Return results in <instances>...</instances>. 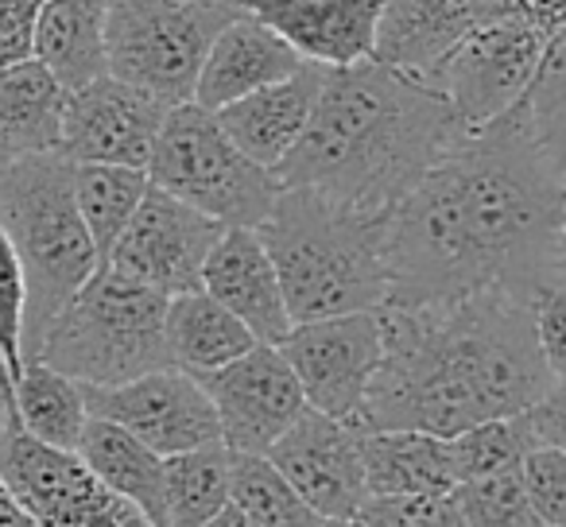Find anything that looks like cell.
I'll list each match as a JSON object with an SVG mask.
<instances>
[{
  "instance_id": "836d02e7",
  "label": "cell",
  "mask_w": 566,
  "mask_h": 527,
  "mask_svg": "<svg viewBox=\"0 0 566 527\" xmlns=\"http://www.w3.org/2000/svg\"><path fill=\"white\" fill-rule=\"evenodd\" d=\"M24 315H28V284L12 241L0 229V369L9 384L24 369Z\"/></svg>"
},
{
  "instance_id": "f6af8a7d",
  "label": "cell",
  "mask_w": 566,
  "mask_h": 527,
  "mask_svg": "<svg viewBox=\"0 0 566 527\" xmlns=\"http://www.w3.org/2000/svg\"><path fill=\"white\" fill-rule=\"evenodd\" d=\"M323 527H369V524L361 516H349V519H326Z\"/></svg>"
},
{
  "instance_id": "ee69618b",
  "label": "cell",
  "mask_w": 566,
  "mask_h": 527,
  "mask_svg": "<svg viewBox=\"0 0 566 527\" xmlns=\"http://www.w3.org/2000/svg\"><path fill=\"white\" fill-rule=\"evenodd\" d=\"M558 284H566V210H563V256H558Z\"/></svg>"
},
{
  "instance_id": "8fae6325",
  "label": "cell",
  "mask_w": 566,
  "mask_h": 527,
  "mask_svg": "<svg viewBox=\"0 0 566 527\" xmlns=\"http://www.w3.org/2000/svg\"><path fill=\"white\" fill-rule=\"evenodd\" d=\"M280 354L300 377L307 408L357 426L385 357L380 307L295 323L292 334L280 341Z\"/></svg>"
},
{
  "instance_id": "ab89813d",
  "label": "cell",
  "mask_w": 566,
  "mask_h": 527,
  "mask_svg": "<svg viewBox=\"0 0 566 527\" xmlns=\"http://www.w3.org/2000/svg\"><path fill=\"white\" fill-rule=\"evenodd\" d=\"M501 17L532 20L543 32H558L566 28V0H493Z\"/></svg>"
},
{
  "instance_id": "7c38bea8",
  "label": "cell",
  "mask_w": 566,
  "mask_h": 527,
  "mask_svg": "<svg viewBox=\"0 0 566 527\" xmlns=\"http://www.w3.org/2000/svg\"><path fill=\"white\" fill-rule=\"evenodd\" d=\"M221 233H226L221 221L206 218L202 210L179 202L167 190L148 187V194L136 205L133 221L117 236L105 264L120 276L175 299V295L202 287V264Z\"/></svg>"
},
{
  "instance_id": "d4e9b609",
  "label": "cell",
  "mask_w": 566,
  "mask_h": 527,
  "mask_svg": "<svg viewBox=\"0 0 566 527\" xmlns=\"http://www.w3.org/2000/svg\"><path fill=\"white\" fill-rule=\"evenodd\" d=\"M78 457L113 488L117 496L133 500L156 527H167V496H164V454L140 442L133 431L90 415L78 439Z\"/></svg>"
},
{
  "instance_id": "8d00e7d4",
  "label": "cell",
  "mask_w": 566,
  "mask_h": 527,
  "mask_svg": "<svg viewBox=\"0 0 566 527\" xmlns=\"http://www.w3.org/2000/svg\"><path fill=\"white\" fill-rule=\"evenodd\" d=\"M535 334L551 377H566V284H551L535 299Z\"/></svg>"
},
{
  "instance_id": "30bf717a",
  "label": "cell",
  "mask_w": 566,
  "mask_h": 527,
  "mask_svg": "<svg viewBox=\"0 0 566 527\" xmlns=\"http://www.w3.org/2000/svg\"><path fill=\"white\" fill-rule=\"evenodd\" d=\"M547 40L551 32H543L532 20L496 17L465 35L442 59L427 86L447 97L458 133H478L527 94Z\"/></svg>"
},
{
  "instance_id": "d6986e66",
  "label": "cell",
  "mask_w": 566,
  "mask_h": 527,
  "mask_svg": "<svg viewBox=\"0 0 566 527\" xmlns=\"http://www.w3.org/2000/svg\"><path fill=\"white\" fill-rule=\"evenodd\" d=\"M241 9L292 43L303 63L354 66L373 59L380 0H241Z\"/></svg>"
},
{
  "instance_id": "4316f807",
  "label": "cell",
  "mask_w": 566,
  "mask_h": 527,
  "mask_svg": "<svg viewBox=\"0 0 566 527\" xmlns=\"http://www.w3.org/2000/svg\"><path fill=\"white\" fill-rule=\"evenodd\" d=\"M12 415L28 434L59 450H74L90 423L86 392L78 380L32 357L12 380Z\"/></svg>"
},
{
  "instance_id": "6da1fadb",
  "label": "cell",
  "mask_w": 566,
  "mask_h": 527,
  "mask_svg": "<svg viewBox=\"0 0 566 527\" xmlns=\"http://www.w3.org/2000/svg\"><path fill=\"white\" fill-rule=\"evenodd\" d=\"M566 179L543 156L524 97L465 133L388 213V303L423 307L481 287L558 284Z\"/></svg>"
},
{
  "instance_id": "ba28073f",
  "label": "cell",
  "mask_w": 566,
  "mask_h": 527,
  "mask_svg": "<svg viewBox=\"0 0 566 527\" xmlns=\"http://www.w3.org/2000/svg\"><path fill=\"white\" fill-rule=\"evenodd\" d=\"M241 12V0H109V74L171 105L195 102L213 35Z\"/></svg>"
},
{
  "instance_id": "7a4b0ae2",
  "label": "cell",
  "mask_w": 566,
  "mask_h": 527,
  "mask_svg": "<svg viewBox=\"0 0 566 527\" xmlns=\"http://www.w3.org/2000/svg\"><path fill=\"white\" fill-rule=\"evenodd\" d=\"M385 357L369 384L361 431L450 434L527 411L551 388L535 334V299L481 287L423 307H380Z\"/></svg>"
},
{
  "instance_id": "484cf974",
  "label": "cell",
  "mask_w": 566,
  "mask_h": 527,
  "mask_svg": "<svg viewBox=\"0 0 566 527\" xmlns=\"http://www.w3.org/2000/svg\"><path fill=\"white\" fill-rule=\"evenodd\" d=\"M164 330L167 349H171V365L190 372V377H206V372L237 361V357L256 346L249 326L237 315H229L218 299H210L202 287L167 299Z\"/></svg>"
},
{
  "instance_id": "ac0fdd59",
  "label": "cell",
  "mask_w": 566,
  "mask_h": 527,
  "mask_svg": "<svg viewBox=\"0 0 566 527\" xmlns=\"http://www.w3.org/2000/svg\"><path fill=\"white\" fill-rule=\"evenodd\" d=\"M496 17L493 0H380L373 59L431 82L442 59Z\"/></svg>"
},
{
  "instance_id": "74e56055",
  "label": "cell",
  "mask_w": 566,
  "mask_h": 527,
  "mask_svg": "<svg viewBox=\"0 0 566 527\" xmlns=\"http://www.w3.org/2000/svg\"><path fill=\"white\" fill-rule=\"evenodd\" d=\"M520 415H524L535 446L566 450V377L551 380L547 392H543L527 411H520Z\"/></svg>"
},
{
  "instance_id": "2e32d148",
  "label": "cell",
  "mask_w": 566,
  "mask_h": 527,
  "mask_svg": "<svg viewBox=\"0 0 566 527\" xmlns=\"http://www.w3.org/2000/svg\"><path fill=\"white\" fill-rule=\"evenodd\" d=\"M167 105L128 82L102 74L66 94L63 156L71 164H120L148 171L151 148L164 128Z\"/></svg>"
},
{
  "instance_id": "e575fe53",
  "label": "cell",
  "mask_w": 566,
  "mask_h": 527,
  "mask_svg": "<svg viewBox=\"0 0 566 527\" xmlns=\"http://www.w3.org/2000/svg\"><path fill=\"white\" fill-rule=\"evenodd\" d=\"M369 527H470L454 493L447 496H369L357 512Z\"/></svg>"
},
{
  "instance_id": "d6a6232c",
  "label": "cell",
  "mask_w": 566,
  "mask_h": 527,
  "mask_svg": "<svg viewBox=\"0 0 566 527\" xmlns=\"http://www.w3.org/2000/svg\"><path fill=\"white\" fill-rule=\"evenodd\" d=\"M454 500L470 527H543L524 485V465L462 481Z\"/></svg>"
},
{
  "instance_id": "7402d4cb",
  "label": "cell",
  "mask_w": 566,
  "mask_h": 527,
  "mask_svg": "<svg viewBox=\"0 0 566 527\" xmlns=\"http://www.w3.org/2000/svg\"><path fill=\"white\" fill-rule=\"evenodd\" d=\"M63 113L66 89L40 59L0 66V164L63 148Z\"/></svg>"
},
{
  "instance_id": "7bdbcfd3",
  "label": "cell",
  "mask_w": 566,
  "mask_h": 527,
  "mask_svg": "<svg viewBox=\"0 0 566 527\" xmlns=\"http://www.w3.org/2000/svg\"><path fill=\"white\" fill-rule=\"evenodd\" d=\"M9 411H12V392H9V384H0V431L9 423Z\"/></svg>"
},
{
  "instance_id": "277c9868",
  "label": "cell",
  "mask_w": 566,
  "mask_h": 527,
  "mask_svg": "<svg viewBox=\"0 0 566 527\" xmlns=\"http://www.w3.org/2000/svg\"><path fill=\"white\" fill-rule=\"evenodd\" d=\"M256 233L280 272L292 323L388 303V213L283 187Z\"/></svg>"
},
{
  "instance_id": "83f0119b",
  "label": "cell",
  "mask_w": 566,
  "mask_h": 527,
  "mask_svg": "<svg viewBox=\"0 0 566 527\" xmlns=\"http://www.w3.org/2000/svg\"><path fill=\"white\" fill-rule=\"evenodd\" d=\"M229 488H233V450L226 442H206L164 457L167 527H202L229 504Z\"/></svg>"
},
{
  "instance_id": "5b68a950",
  "label": "cell",
  "mask_w": 566,
  "mask_h": 527,
  "mask_svg": "<svg viewBox=\"0 0 566 527\" xmlns=\"http://www.w3.org/2000/svg\"><path fill=\"white\" fill-rule=\"evenodd\" d=\"M0 229L12 241L28 284L24 361L35 357L59 310L102 268L74 202V164L59 151L0 164Z\"/></svg>"
},
{
  "instance_id": "8992f818",
  "label": "cell",
  "mask_w": 566,
  "mask_h": 527,
  "mask_svg": "<svg viewBox=\"0 0 566 527\" xmlns=\"http://www.w3.org/2000/svg\"><path fill=\"white\" fill-rule=\"evenodd\" d=\"M164 326L167 295L102 264L59 310L35 357L86 388L125 384L144 372L171 369Z\"/></svg>"
},
{
  "instance_id": "b9f144b4",
  "label": "cell",
  "mask_w": 566,
  "mask_h": 527,
  "mask_svg": "<svg viewBox=\"0 0 566 527\" xmlns=\"http://www.w3.org/2000/svg\"><path fill=\"white\" fill-rule=\"evenodd\" d=\"M202 527H256V524H252V519L244 516L241 508H233V504H226V508H221L213 519H206Z\"/></svg>"
},
{
  "instance_id": "f1b7e54d",
  "label": "cell",
  "mask_w": 566,
  "mask_h": 527,
  "mask_svg": "<svg viewBox=\"0 0 566 527\" xmlns=\"http://www.w3.org/2000/svg\"><path fill=\"white\" fill-rule=\"evenodd\" d=\"M151 179L144 167L120 164H74V202L94 236L97 260H109L117 236L133 221L136 205L144 202Z\"/></svg>"
},
{
  "instance_id": "f35d334b",
  "label": "cell",
  "mask_w": 566,
  "mask_h": 527,
  "mask_svg": "<svg viewBox=\"0 0 566 527\" xmlns=\"http://www.w3.org/2000/svg\"><path fill=\"white\" fill-rule=\"evenodd\" d=\"M43 0H0V66L32 55V28Z\"/></svg>"
},
{
  "instance_id": "1f68e13d",
  "label": "cell",
  "mask_w": 566,
  "mask_h": 527,
  "mask_svg": "<svg viewBox=\"0 0 566 527\" xmlns=\"http://www.w3.org/2000/svg\"><path fill=\"white\" fill-rule=\"evenodd\" d=\"M447 446H450L454 477H458V485H462V481L489 477V473L524 465L535 439H532V431H527L524 415H509V419H485V423L465 426V431L450 434Z\"/></svg>"
},
{
  "instance_id": "52a82bcc",
  "label": "cell",
  "mask_w": 566,
  "mask_h": 527,
  "mask_svg": "<svg viewBox=\"0 0 566 527\" xmlns=\"http://www.w3.org/2000/svg\"><path fill=\"white\" fill-rule=\"evenodd\" d=\"M151 187L167 190L179 202L202 210L221 225L256 229L272 213L280 198L275 171L249 159L229 133L221 128L218 113L195 102L171 105L159 128V140L148 159Z\"/></svg>"
},
{
  "instance_id": "ffe728a7",
  "label": "cell",
  "mask_w": 566,
  "mask_h": 527,
  "mask_svg": "<svg viewBox=\"0 0 566 527\" xmlns=\"http://www.w3.org/2000/svg\"><path fill=\"white\" fill-rule=\"evenodd\" d=\"M326 66L303 63L295 74L272 82V86L256 89V94L229 102L218 109L221 128L229 133V140L244 151L249 159H256L260 167L275 171L287 159V151L300 144V136L307 133L311 113L323 94Z\"/></svg>"
},
{
  "instance_id": "60d3db41",
  "label": "cell",
  "mask_w": 566,
  "mask_h": 527,
  "mask_svg": "<svg viewBox=\"0 0 566 527\" xmlns=\"http://www.w3.org/2000/svg\"><path fill=\"white\" fill-rule=\"evenodd\" d=\"M0 527H43L24 504L12 496V488L0 481Z\"/></svg>"
},
{
  "instance_id": "3957f363",
  "label": "cell",
  "mask_w": 566,
  "mask_h": 527,
  "mask_svg": "<svg viewBox=\"0 0 566 527\" xmlns=\"http://www.w3.org/2000/svg\"><path fill=\"white\" fill-rule=\"evenodd\" d=\"M458 136L447 97L423 78L377 59L326 66L307 133L275 167V179L392 213Z\"/></svg>"
},
{
  "instance_id": "603a6c76",
  "label": "cell",
  "mask_w": 566,
  "mask_h": 527,
  "mask_svg": "<svg viewBox=\"0 0 566 527\" xmlns=\"http://www.w3.org/2000/svg\"><path fill=\"white\" fill-rule=\"evenodd\" d=\"M105 20L109 0H43L32 28V59L55 74L66 94L109 74Z\"/></svg>"
},
{
  "instance_id": "5bb4252c",
  "label": "cell",
  "mask_w": 566,
  "mask_h": 527,
  "mask_svg": "<svg viewBox=\"0 0 566 527\" xmlns=\"http://www.w3.org/2000/svg\"><path fill=\"white\" fill-rule=\"evenodd\" d=\"M82 392H86L90 415L125 426L164 457L206 446V442H221L218 411H213L206 384L190 372L175 369V365L144 372L136 380H125V384H82Z\"/></svg>"
},
{
  "instance_id": "9c48e42d",
  "label": "cell",
  "mask_w": 566,
  "mask_h": 527,
  "mask_svg": "<svg viewBox=\"0 0 566 527\" xmlns=\"http://www.w3.org/2000/svg\"><path fill=\"white\" fill-rule=\"evenodd\" d=\"M0 481L43 527H156L133 500L113 493L78 450L40 442L12 411L0 431Z\"/></svg>"
},
{
  "instance_id": "bcb514c9",
  "label": "cell",
  "mask_w": 566,
  "mask_h": 527,
  "mask_svg": "<svg viewBox=\"0 0 566 527\" xmlns=\"http://www.w3.org/2000/svg\"><path fill=\"white\" fill-rule=\"evenodd\" d=\"M0 384H9V377H4V369H0ZM9 392H12V384H9Z\"/></svg>"
},
{
  "instance_id": "f546056e",
  "label": "cell",
  "mask_w": 566,
  "mask_h": 527,
  "mask_svg": "<svg viewBox=\"0 0 566 527\" xmlns=\"http://www.w3.org/2000/svg\"><path fill=\"white\" fill-rule=\"evenodd\" d=\"M229 504L241 508L256 527H323L326 519L303 500L268 454H233Z\"/></svg>"
},
{
  "instance_id": "d590c367",
  "label": "cell",
  "mask_w": 566,
  "mask_h": 527,
  "mask_svg": "<svg viewBox=\"0 0 566 527\" xmlns=\"http://www.w3.org/2000/svg\"><path fill=\"white\" fill-rule=\"evenodd\" d=\"M524 485L543 527H566V450L532 446L524 457Z\"/></svg>"
},
{
  "instance_id": "9a60e30c",
  "label": "cell",
  "mask_w": 566,
  "mask_h": 527,
  "mask_svg": "<svg viewBox=\"0 0 566 527\" xmlns=\"http://www.w3.org/2000/svg\"><path fill=\"white\" fill-rule=\"evenodd\" d=\"M268 462L323 519H349L369 500L361 426L315 408L303 411L300 423L268 450Z\"/></svg>"
},
{
  "instance_id": "e0dca14e",
  "label": "cell",
  "mask_w": 566,
  "mask_h": 527,
  "mask_svg": "<svg viewBox=\"0 0 566 527\" xmlns=\"http://www.w3.org/2000/svg\"><path fill=\"white\" fill-rule=\"evenodd\" d=\"M202 292L237 315L264 346H280L292 334V310L283 299L280 272L256 229L229 225L202 264Z\"/></svg>"
},
{
  "instance_id": "4dcf8cb0",
  "label": "cell",
  "mask_w": 566,
  "mask_h": 527,
  "mask_svg": "<svg viewBox=\"0 0 566 527\" xmlns=\"http://www.w3.org/2000/svg\"><path fill=\"white\" fill-rule=\"evenodd\" d=\"M524 109L543 156L566 179V28L551 32L539 71H535L532 86L524 94Z\"/></svg>"
},
{
  "instance_id": "44dd1931",
  "label": "cell",
  "mask_w": 566,
  "mask_h": 527,
  "mask_svg": "<svg viewBox=\"0 0 566 527\" xmlns=\"http://www.w3.org/2000/svg\"><path fill=\"white\" fill-rule=\"evenodd\" d=\"M303 66V59L292 51V43L280 40L264 20L252 12H237L206 51L202 74L195 86V105L218 113L221 105L241 102L272 82L287 78Z\"/></svg>"
},
{
  "instance_id": "4fadbf2b",
  "label": "cell",
  "mask_w": 566,
  "mask_h": 527,
  "mask_svg": "<svg viewBox=\"0 0 566 527\" xmlns=\"http://www.w3.org/2000/svg\"><path fill=\"white\" fill-rule=\"evenodd\" d=\"M198 380L210 392L221 442L233 454H268L307 411V396L295 369L280 354V346L264 341Z\"/></svg>"
},
{
  "instance_id": "cb8c5ba5",
  "label": "cell",
  "mask_w": 566,
  "mask_h": 527,
  "mask_svg": "<svg viewBox=\"0 0 566 527\" xmlns=\"http://www.w3.org/2000/svg\"><path fill=\"white\" fill-rule=\"evenodd\" d=\"M369 496H447L458 488L450 446L427 431H361Z\"/></svg>"
}]
</instances>
